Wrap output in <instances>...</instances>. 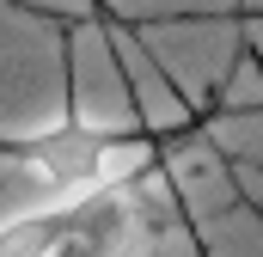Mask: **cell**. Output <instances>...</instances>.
Instances as JSON below:
<instances>
[{"mask_svg":"<svg viewBox=\"0 0 263 257\" xmlns=\"http://www.w3.org/2000/svg\"><path fill=\"white\" fill-rule=\"evenodd\" d=\"M62 31V117L43 128H25V135H0V166H12L25 184H37L43 202H73V196L110 190V184H153L190 141L208 135L214 117H227L233 104L227 98H208L196 117L159 128V123H92L80 111V92H73V25L55 19Z\"/></svg>","mask_w":263,"mask_h":257,"instance_id":"cell-1","label":"cell"},{"mask_svg":"<svg viewBox=\"0 0 263 257\" xmlns=\"http://www.w3.org/2000/svg\"><path fill=\"white\" fill-rule=\"evenodd\" d=\"M159 233L165 221L147 202V184H110L67 202V227L49 257H153Z\"/></svg>","mask_w":263,"mask_h":257,"instance_id":"cell-2","label":"cell"},{"mask_svg":"<svg viewBox=\"0 0 263 257\" xmlns=\"http://www.w3.org/2000/svg\"><path fill=\"white\" fill-rule=\"evenodd\" d=\"M67 227V202H37L12 221H0V257H49Z\"/></svg>","mask_w":263,"mask_h":257,"instance_id":"cell-3","label":"cell"},{"mask_svg":"<svg viewBox=\"0 0 263 257\" xmlns=\"http://www.w3.org/2000/svg\"><path fill=\"white\" fill-rule=\"evenodd\" d=\"M263 19V6H233V12H172V19H129V31H153V25H245Z\"/></svg>","mask_w":263,"mask_h":257,"instance_id":"cell-4","label":"cell"}]
</instances>
